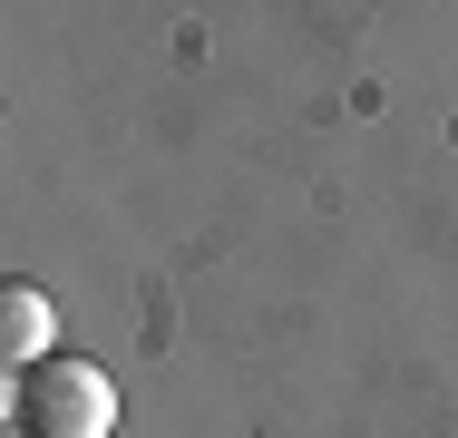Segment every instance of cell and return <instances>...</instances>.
<instances>
[{"label":"cell","mask_w":458,"mask_h":438,"mask_svg":"<svg viewBox=\"0 0 458 438\" xmlns=\"http://www.w3.org/2000/svg\"><path fill=\"white\" fill-rule=\"evenodd\" d=\"M10 419H20V438H117V380L79 350H49L39 370H20Z\"/></svg>","instance_id":"6da1fadb"},{"label":"cell","mask_w":458,"mask_h":438,"mask_svg":"<svg viewBox=\"0 0 458 438\" xmlns=\"http://www.w3.org/2000/svg\"><path fill=\"white\" fill-rule=\"evenodd\" d=\"M49 350H59V312H49V292H39L30 273H10V282H0V360H10V370H39Z\"/></svg>","instance_id":"7a4b0ae2"}]
</instances>
